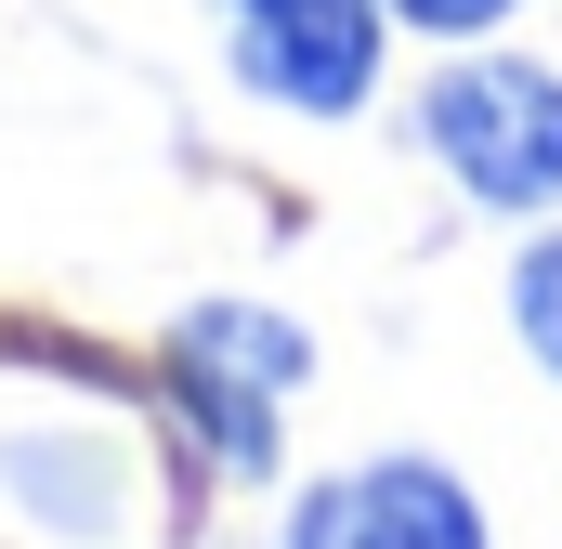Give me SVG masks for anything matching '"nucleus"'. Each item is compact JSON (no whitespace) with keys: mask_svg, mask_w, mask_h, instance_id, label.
Here are the masks:
<instances>
[{"mask_svg":"<svg viewBox=\"0 0 562 549\" xmlns=\"http://www.w3.org/2000/svg\"><path fill=\"white\" fill-rule=\"evenodd\" d=\"M419 144L445 157V183H458L471 210L550 223L562 210V66L458 40V53L431 66V92H419Z\"/></svg>","mask_w":562,"mask_h":549,"instance_id":"nucleus-1","label":"nucleus"},{"mask_svg":"<svg viewBox=\"0 0 562 549\" xmlns=\"http://www.w3.org/2000/svg\"><path fill=\"white\" fill-rule=\"evenodd\" d=\"M0 471H13V497H26L40 524H66V537H105V524H119L92 445H0Z\"/></svg>","mask_w":562,"mask_h":549,"instance_id":"nucleus-5","label":"nucleus"},{"mask_svg":"<svg viewBox=\"0 0 562 549\" xmlns=\"http://www.w3.org/2000/svg\"><path fill=\"white\" fill-rule=\"evenodd\" d=\"M510 327H524V354L562 380V236H537V249L510 262Z\"/></svg>","mask_w":562,"mask_h":549,"instance_id":"nucleus-6","label":"nucleus"},{"mask_svg":"<svg viewBox=\"0 0 562 549\" xmlns=\"http://www.w3.org/2000/svg\"><path fill=\"white\" fill-rule=\"evenodd\" d=\"M510 13H524V0H393V26H419V40H445V53H458V40H497Z\"/></svg>","mask_w":562,"mask_h":549,"instance_id":"nucleus-7","label":"nucleus"},{"mask_svg":"<svg viewBox=\"0 0 562 549\" xmlns=\"http://www.w3.org/2000/svg\"><path fill=\"white\" fill-rule=\"evenodd\" d=\"M288 549H497L445 458H353L288 497Z\"/></svg>","mask_w":562,"mask_h":549,"instance_id":"nucleus-4","label":"nucleus"},{"mask_svg":"<svg viewBox=\"0 0 562 549\" xmlns=\"http://www.w3.org/2000/svg\"><path fill=\"white\" fill-rule=\"evenodd\" d=\"M314 380V340L288 327L276 301H196L183 327H170V354H157V393L170 418L196 432V458L210 471H276V406Z\"/></svg>","mask_w":562,"mask_h":549,"instance_id":"nucleus-2","label":"nucleus"},{"mask_svg":"<svg viewBox=\"0 0 562 549\" xmlns=\"http://www.w3.org/2000/svg\"><path fill=\"white\" fill-rule=\"evenodd\" d=\"M223 13V66L249 105L288 119H353L380 92V53H393V0H210Z\"/></svg>","mask_w":562,"mask_h":549,"instance_id":"nucleus-3","label":"nucleus"}]
</instances>
